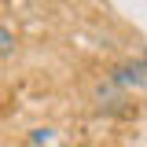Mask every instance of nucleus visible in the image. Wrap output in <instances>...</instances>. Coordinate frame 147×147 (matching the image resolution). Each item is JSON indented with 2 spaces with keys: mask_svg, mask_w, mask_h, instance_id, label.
Masks as SVG:
<instances>
[{
  "mask_svg": "<svg viewBox=\"0 0 147 147\" xmlns=\"http://www.w3.org/2000/svg\"><path fill=\"white\" fill-rule=\"evenodd\" d=\"M114 81L121 88H147V66L144 63H121L114 70Z\"/></svg>",
  "mask_w": 147,
  "mask_h": 147,
  "instance_id": "1",
  "label": "nucleus"
},
{
  "mask_svg": "<svg viewBox=\"0 0 147 147\" xmlns=\"http://www.w3.org/2000/svg\"><path fill=\"white\" fill-rule=\"evenodd\" d=\"M11 48H15V33H11L7 26H0V55H7Z\"/></svg>",
  "mask_w": 147,
  "mask_h": 147,
  "instance_id": "2",
  "label": "nucleus"
}]
</instances>
